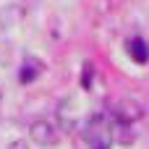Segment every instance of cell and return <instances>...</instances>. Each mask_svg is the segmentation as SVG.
<instances>
[{"mask_svg":"<svg viewBox=\"0 0 149 149\" xmlns=\"http://www.w3.org/2000/svg\"><path fill=\"white\" fill-rule=\"evenodd\" d=\"M84 144L89 149H110L113 144V126L105 115H94L84 128Z\"/></svg>","mask_w":149,"mask_h":149,"instance_id":"obj_1","label":"cell"},{"mask_svg":"<svg viewBox=\"0 0 149 149\" xmlns=\"http://www.w3.org/2000/svg\"><path fill=\"white\" fill-rule=\"evenodd\" d=\"M29 134H31V139H34L37 144H42V147H55V144L60 141L58 128H55L52 123H47V120H37V123H31Z\"/></svg>","mask_w":149,"mask_h":149,"instance_id":"obj_2","label":"cell"},{"mask_svg":"<svg viewBox=\"0 0 149 149\" xmlns=\"http://www.w3.org/2000/svg\"><path fill=\"white\" fill-rule=\"evenodd\" d=\"M141 105L136 102V100H120L118 105H115V120L118 123H134V120H139L141 118Z\"/></svg>","mask_w":149,"mask_h":149,"instance_id":"obj_3","label":"cell"},{"mask_svg":"<svg viewBox=\"0 0 149 149\" xmlns=\"http://www.w3.org/2000/svg\"><path fill=\"white\" fill-rule=\"evenodd\" d=\"M113 141H118V144H123V147L134 144V141H136V134H134L131 123H118V120H115V128H113Z\"/></svg>","mask_w":149,"mask_h":149,"instance_id":"obj_4","label":"cell"},{"mask_svg":"<svg viewBox=\"0 0 149 149\" xmlns=\"http://www.w3.org/2000/svg\"><path fill=\"white\" fill-rule=\"evenodd\" d=\"M128 52H131V58L136 63H147L149 60V47H147L144 39H131L128 42Z\"/></svg>","mask_w":149,"mask_h":149,"instance_id":"obj_5","label":"cell"},{"mask_svg":"<svg viewBox=\"0 0 149 149\" xmlns=\"http://www.w3.org/2000/svg\"><path fill=\"white\" fill-rule=\"evenodd\" d=\"M37 73H39V65H26V63H24V68H21V81H24V84H26V81H34Z\"/></svg>","mask_w":149,"mask_h":149,"instance_id":"obj_6","label":"cell"},{"mask_svg":"<svg viewBox=\"0 0 149 149\" xmlns=\"http://www.w3.org/2000/svg\"><path fill=\"white\" fill-rule=\"evenodd\" d=\"M92 71H94V68L86 63V65H84V76H81V86H84V89H89V84H92Z\"/></svg>","mask_w":149,"mask_h":149,"instance_id":"obj_7","label":"cell"}]
</instances>
